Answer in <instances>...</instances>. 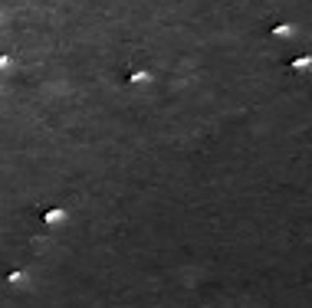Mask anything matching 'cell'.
Masks as SVG:
<instances>
[{"mask_svg": "<svg viewBox=\"0 0 312 308\" xmlns=\"http://www.w3.org/2000/svg\"><path fill=\"white\" fill-rule=\"evenodd\" d=\"M289 66H293V69H309V66H312V56H296Z\"/></svg>", "mask_w": 312, "mask_h": 308, "instance_id": "obj_4", "label": "cell"}, {"mask_svg": "<svg viewBox=\"0 0 312 308\" xmlns=\"http://www.w3.org/2000/svg\"><path fill=\"white\" fill-rule=\"evenodd\" d=\"M10 66V56H0V69H7Z\"/></svg>", "mask_w": 312, "mask_h": 308, "instance_id": "obj_6", "label": "cell"}, {"mask_svg": "<svg viewBox=\"0 0 312 308\" xmlns=\"http://www.w3.org/2000/svg\"><path fill=\"white\" fill-rule=\"evenodd\" d=\"M40 220H43L46 226H56V223H62V220H66V210H62V207H46Z\"/></svg>", "mask_w": 312, "mask_h": 308, "instance_id": "obj_1", "label": "cell"}, {"mask_svg": "<svg viewBox=\"0 0 312 308\" xmlns=\"http://www.w3.org/2000/svg\"><path fill=\"white\" fill-rule=\"evenodd\" d=\"M273 36H293V26L283 23V26H273Z\"/></svg>", "mask_w": 312, "mask_h": 308, "instance_id": "obj_5", "label": "cell"}, {"mask_svg": "<svg viewBox=\"0 0 312 308\" xmlns=\"http://www.w3.org/2000/svg\"><path fill=\"white\" fill-rule=\"evenodd\" d=\"M26 279H30L26 269H10V272H7V282H10V285H26Z\"/></svg>", "mask_w": 312, "mask_h": 308, "instance_id": "obj_2", "label": "cell"}, {"mask_svg": "<svg viewBox=\"0 0 312 308\" xmlns=\"http://www.w3.org/2000/svg\"><path fill=\"white\" fill-rule=\"evenodd\" d=\"M142 82H151V72H145V69L128 72V86H142Z\"/></svg>", "mask_w": 312, "mask_h": 308, "instance_id": "obj_3", "label": "cell"}]
</instances>
